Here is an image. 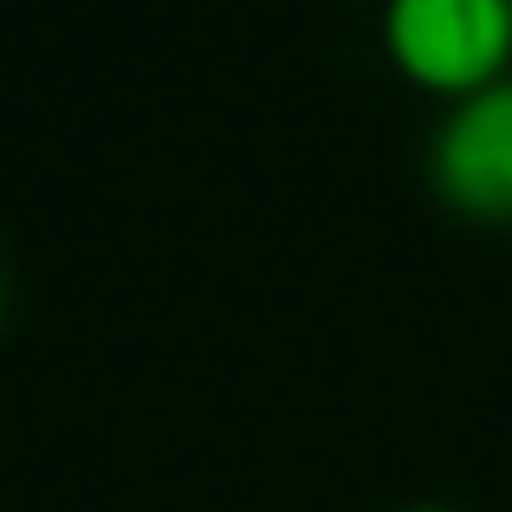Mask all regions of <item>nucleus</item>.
Masks as SVG:
<instances>
[{"instance_id":"obj_1","label":"nucleus","mask_w":512,"mask_h":512,"mask_svg":"<svg viewBox=\"0 0 512 512\" xmlns=\"http://www.w3.org/2000/svg\"><path fill=\"white\" fill-rule=\"evenodd\" d=\"M396 72L441 98H474L512 65V0H383Z\"/></svg>"},{"instance_id":"obj_2","label":"nucleus","mask_w":512,"mask_h":512,"mask_svg":"<svg viewBox=\"0 0 512 512\" xmlns=\"http://www.w3.org/2000/svg\"><path fill=\"white\" fill-rule=\"evenodd\" d=\"M428 182L467 221H512V72L448 104L428 143Z\"/></svg>"},{"instance_id":"obj_3","label":"nucleus","mask_w":512,"mask_h":512,"mask_svg":"<svg viewBox=\"0 0 512 512\" xmlns=\"http://www.w3.org/2000/svg\"><path fill=\"white\" fill-rule=\"evenodd\" d=\"M0 318H7V273H0Z\"/></svg>"},{"instance_id":"obj_4","label":"nucleus","mask_w":512,"mask_h":512,"mask_svg":"<svg viewBox=\"0 0 512 512\" xmlns=\"http://www.w3.org/2000/svg\"><path fill=\"white\" fill-rule=\"evenodd\" d=\"M402 512H454V506H402Z\"/></svg>"}]
</instances>
